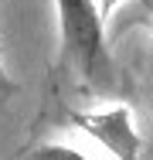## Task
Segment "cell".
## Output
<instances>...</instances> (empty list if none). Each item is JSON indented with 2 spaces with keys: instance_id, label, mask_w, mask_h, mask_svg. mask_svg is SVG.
I'll list each match as a JSON object with an SVG mask.
<instances>
[{
  "instance_id": "cell-1",
  "label": "cell",
  "mask_w": 153,
  "mask_h": 160,
  "mask_svg": "<svg viewBox=\"0 0 153 160\" xmlns=\"http://www.w3.org/2000/svg\"><path fill=\"white\" fill-rule=\"evenodd\" d=\"M61 31V62L75 65L82 78L102 85L109 78V51H106V24L99 0H55Z\"/></svg>"
},
{
  "instance_id": "cell-4",
  "label": "cell",
  "mask_w": 153,
  "mask_h": 160,
  "mask_svg": "<svg viewBox=\"0 0 153 160\" xmlns=\"http://www.w3.org/2000/svg\"><path fill=\"white\" fill-rule=\"evenodd\" d=\"M14 96H17V82L10 78V72H7L3 62H0V106H3V102H10Z\"/></svg>"
},
{
  "instance_id": "cell-2",
  "label": "cell",
  "mask_w": 153,
  "mask_h": 160,
  "mask_svg": "<svg viewBox=\"0 0 153 160\" xmlns=\"http://www.w3.org/2000/svg\"><path fill=\"white\" fill-rule=\"evenodd\" d=\"M68 119L116 160H140V129L133 123L129 106H106V109H85V112L75 109L68 112Z\"/></svg>"
},
{
  "instance_id": "cell-5",
  "label": "cell",
  "mask_w": 153,
  "mask_h": 160,
  "mask_svg": "<svg viewBox=\"0 0 153 160\" xmlns=\"http://www.w3.org/2000/svg\"><path fill=\"white\" fill-rule=\"evenodd\" d=\"M99 7H102V17H106V14H112V7H119V0H102Z\"/></svg>"
},
{
  "instance_id": "cell-3",
  "label": "cell",
  "mask_w": 153,
  "mask_h": 160,
  "mask_svg": "<svg viewBox=\"0 0 153 160\" xmlns=\"http://www.w3.org/2000/svg\"><path fill=\"white\" fill-rule=\"evenodd\" d=\"M27 160H89V157L65 143H41V147L27 150Z\"/></svg>"
}]
</instances>
